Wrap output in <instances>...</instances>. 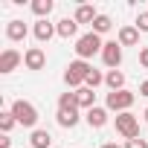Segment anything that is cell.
<instances>
[{
	"mask_svg": "<svg viewBox=\"0 0 148 148\" xmlns=\"http://www.w3.org/2000/svg\"><path fill=\"white\" fill-rule=\"evenodd\" d=\"M76 99H79V108H84V110L96 108V93H93L90 87H79V90H76Z\"/></svg>",
	"mask_w": 148,
	"mask_h": 148,
	"instance_id": "17",
	"label": "cell"
},
{
	"mask_svg": "<svg viewBox=\"0 0 148 148\" xmlns=\"http://www.w3.org/2000/svg\"><path fill=\"white\" fill-rule=\"evenodd\" d=\"M125 148H148V139H142V136H136V139H128V142H125Z\"/></svg>",
	"mask_w": 148,
	"mask_h": 148,
	"instance_id": "25",
	"label": "cell"
},
{
	"mask_svg": "<svg viewBox=\"0 0 148 148\" xmlns=\"http://www.w3.org/2000/svg\"><path fill=\"white\" fill-rule=\"evenodd\" d=\"M55 29H58V35H61V38H76L79 23H76V18H64V21H58V23H55Z\"/></svg>",
	"mask_w": 148,
	"mask_h": 148,
	"instance_id": "15",
	"label": "cell"
},
{
	"mask_svg": "<svg viewBox=\"0 0 148 148\" xmlns=\"http://www.w3.org/2000/svg\"><path fill=\"white\" fill-rule=\"evenodd\" d=\"M32 12L38 15V21H47L52 12V0H32Z\"/></svg>",
	"mask_w": 148,
	"mask_h": 148,
	"instance_id": "19",
	"label": "cell"
},
{
	"mask_svg": "<svg viewBox=\"0 0 148 148\" xmlns=\"http://www.w3.org/2000/svg\"><path fill=\"white\" fill-rule=\"evenodd\" d=\"M102 61H105V67L119 70V64H122V47H119V41H108V44H105V49H102Z\"/></svg>",
	"mask_w": 148,
	"mask_h": 148,
	"instance_id": "6",
	"label": "cell"
},
{
	"mask_svg": "<svg viewBox=\"0 0 148 148\" xmlns=\"http://www.w3.org/2000/svg\"><path fill=\"white\" fill-rule=\"evenodd\" d=\"M0 148H12V139H9V134H3V136H0Z\"/></svg>",
	"mask_w": 148,
	"mask_h": 148,
	"instance_id": "27",
	"label": "cell"
},
{
	"mask_svg": "<svg viewBox=\"0 0 148 148\" xmlns=\"http://www.w3.org/2000/svg\"><path fill=\"white\" fill-rule=\"evenodd\" d=\"M99 148H125V145H116V142H105V145H99Z\"/></svg>",
	"mask_w": 148,
	"mask_h": 148,
	"instance_id": "29",
	"label": "cell"
},
{
	"mask_svg": "<svg viewBox=\"0 0 148 148\" xmlns=\"http://www.w3.org/2000/svg\"><path fill=\"white\" fill-rule=\"evenodd\" d=\"M96 18H99V12H96L90 3H82V6L76 9V23H90V26H93Z\"/></svg>",
	"mask_w": 148,
	"mask_h": 148,
	"instance_id": "13",
	"label": "cell"
},
{
	"mask_svg": "<svg viewBox=\"0 0 148 148\" xmlns=\"http://www.w3.org/2000/svg\"><path fill=\"white\" fill-rule=\"evenodd\" d=\"M110 29H113V21H110L108 15H99V18L93 21V32H96V35H105V32H110Z\"/></svg>",
	"mask_w": 148,
	"mask_h": 148,
	"instance_id": "21",
	"label": "cell"
},
{
	"mask_svg": "<svg viewBox=\"0 0 148 148\" xmlns=\"http://www.w3.org/2000/svg\"><path fill=\"white\" fill-rule=\"evenodd\" d=\"M84 119H87V125L90 128H105L108 125V108H90L87 113H84Z\"/></svg>",
	"mask_w": 148,
	"mask_h": 148,
	"instance_id": "10",
	"label": "cell"
},
{
	"mask_svg": "<svg viewBox=\"0 0 148 148\" xmlns=\"http://www.w3.org/2000/svg\"><path fill=\"white\" fill-rule=\"evenodd\" d=\"M102 82H105V76H102V73H99V70H90V76L84 79V87H90V90H96V87H99Z\"/></svg>",
	"mask_w": 148,
	"mask_h": 148,
	"instance_id": "23",
	"label": "cell"
},
{
	"mask_svg": "<svg viewBox=\"0 0 148 148\" xmlns=\"http://www.w3.org/2000/svg\"><path fill=\"white\" fill-rule=\"evenodd\" d=\"M32 32H35V38H38L41 44H47V41L52 38V35H58V29H55V23H49V21H38Z\"/></svg>",
	"mask_w": 148,
	"mask_h": 148,
	"instance_id": "12",
	"label": "cell"
},
{
	"mask_svg": "<svg viewBox=\"0 0 148 148\" xmlns=\"http://www.w3.org/2000/svg\"><path fill=\"white\" fill-rule=\"evenodd\" d=\"M9 110L15 113L18 125H23V128H35V125H38V108H35L32 102L18 99V102H12V108H9Z\"/></svg>",
	"mask_w": 148,
	"mask_h": 148,
	"instance_id": "3",
	"label": "cell"
},
{
	"mask_svg": "<svg viewBox=\"0 0 148 148\" xmlns=\"http://www.w3.org/2000/svg\"><path fill=\"white\" fill-rule=\"evenodd\" d=\"M90 64L87 61H82V58H76V61H70L67 64V70H64V84L67 87H73V90H79V87H84V79L90 76Z\"/></svg>",
	"mask_w": 148,
	"mask_h": 148,
	"instance_id": "1",
	"label": "cell"
},
{
	"mask_svg": "<svg viewBox=\"0 0 148 148\" xmlns=\"http://www.w3.org/2000/svg\"><path fill=\"white\" fill-rule=\"evenodd\" d=\"M29 142H32V148H49L52 136H49V131H44V128H35V131H32V136H29Z\"/></svg>",
	"mask_w": 148,
	"mask_h": 148,
	"instance_id": "18",
	"label": "cell"
},
{
	"mask_svg": "<svg viewBox=\"0 0 148 148\" xmlns=\"http://www.w3.org/2000/svg\"><path fill=\"white\" fill-rule=\"evenodd\" d=\"M105 49V41H102V35H96L93 29L90 32H84L79 41H76V55L82 58V61H87V58H93L96 52H102Z\"/></svg>",
	"mask_w": 148,
	"mask_h": 148,
	"instance_id": "2",
	"label": "cell"
},
{
	"mask_svg": "<svg viewBox=\"0 0 148 148\" xmlns=\"http://www.w3.org/2000/svg\"><path fill=\"white\" fill-rule=\"evenodd\" d=\"M142 116H145V122H148V108H145V113H142Z\"/></svg>",
	"mask_w": 148,
	"mask_h": 148,
	"instance_id": "30",
	"label": "cell"
},
{
	"mask_svg": "<svg viewBox=\"0 0 148 148\" xmlns=\"http://www.w3.org/2000/svg\"><path fill=\"white\" fill-rule=\"evenodd\" d=\"M58 110H70V113H79V99H76V90H67L58 96Z\"/></svg>",
	"mask_w": 148,
	"mask_h": 148,
	"instance_id": "14",
	"label": "cell"
},
{
	"mask_svg": "<svg viewBox=\"0 0 148 148\" xmlns=\"http://www.w3.org/2000/svg\"><path fill=\"white\" fill-rule=\"evenodd\" d=\"M139 64L148 70V47H142V49H139Z\"/></svg>",
	"mask_w": 148,
	"mask_h": 148,
	"instance_id": "26",
	"label": "cell"
},
{
	"mask_svg": "<svg viewBox=\"0 0 148 148\" xmlns=\"http://www.w3.org/2000/svg\"><path fill=\"white\" fill-rule=\"evenodd\" d=\"M105 84L113 90H125V73L122 70H108V76H105Z\"/></svg>",
	"mask_w": 148,
	"mask_h": 148,
	"instance_id": "16",
	"label": "cell"
},
{
	"mask_svg": "<svg viewBox=\"0 0 148 148\" xmlns=\"http://www.w3.org/2000/svg\"><path fill=\"white\" fill-rule=\"evenodd\" d=\"M26 32H29V29H26V23H23V21H18V18L6 23V38H9V41H23V38H26Z\"/></svg>",
	"mask_w": 148,
	"mask_h": 148,
	"instance_id": "11",
	"label": "cell"
},
{
	"mask_svg": "<svg viewBox=\"0 0 148 148\" xmlns=\"http://www.w3.org/2000/svg\"><path fill=\"white\" fill-rule=\"evenodd\" d=\"M113 125H116V134H119V136H125V142L139 136V119H136L131 110H128V113H116Z\"/></svg>",
	"mask_w": 148,
	"mask_h": 148,
	"instance_id": "4",
	"label": "cell"
},
{
	"mask_svg": "<svg viewBox=\"0 0 148 148\" xmlns=\"http://www.w3.org/2000/svg\"><path fill=\"white\" fill-rule=\"evenodd\" d=\"M55 119H58L61 128H76V125H79V113H70V110H58Z\"/></svg>",
	"mask_w": 148,
	"mask_h": 148,
	"instance_id": "20",
	"label": "cell"
},
{
	"mask_svg": "<svg viewBox=\"0 0 148 148\" xmlns=\"http://www.w3.org/2000/svg\"><path fill=\"white\" fill-rule=\"evenodd\" d=\"M15 125H18V119H15L12 110H3V113H0V131H3V134H9Z\"/></svg>",
	"mask_w": 148,
	"mask_h": 148,
	"instance_id": "22",
	"label": "cell"
},
{
	"mask_svg": "<svg viewBox=\"0 0 148 148\" xmlns=\"http://www.w3.org/2000/svg\"><path fill=\"white\" fill-rule=\"evenodd\" d=\"M116 41H119V47H136L139 44V29L136 26H119Z\"/></svg>",
	"mask_w": 148,
	"mask_h": 148,
	"instance_id": "9",
	"label": "cell"
},
{
	"mask_svg": "<svg viewBox=\"0 0 148 148\" xmlns=\"http://www.w3.org/2000/svg\"><path fill=\"white\" fill-rule=\"evenodd\" d=\"M134 93L131 90H113V93H108V99H105V108L108 110H116V113H128L131 110V105H134Z\"/></svg>",
	"mask_w": 148,
	"mask_h": 148,
	"instance_id": "5",
	"label": "cell"
},
{
	"mask_svg": "<svg viewBox=\"0 0 148 148\" xmlns=\"http://www.w3.org/2000/svg\"><path fill=\"white\" fill-rule=\"evenodd\" d=\"M139 32H148V12H139L136 15V23H134Z\"/></svg>",
	"mask_w": 148,
	"mask_h": 148,
	"instance_id": "24",
	"label": "cell"
},
{
	"mask_svg": "<svg viewBox=\"0 0 148 148\" xmlns=\"http://www.w3.org/2000/svg\"><path fill=\"white\" fill-rule=\"evenodd\" d=\"M139 96H148V79H145V82L139 84Z\"/></svg>",
	"mask_w": 148,
	"mask_h": 148,
	"instance_id": "28",
	"label": "cell"
},
{
	"mask_svg": "<svg viewBox=\"0 0 148 148\" xmlns=\"http://www.w3.org/2000/svg\"><path fill=\"white\" fill-rule=\"evenodd\" d=\"M23 64V55L15 49V47H6L3 52H0V73H12Z\"/></svg>",
	"mask_w": 148,
	"mask_h": 148,
	"instance_id": "7",
	"label": "cell"
},
{
	"mask_svg": "<svg viewBox=\"0 0 148 148\" xmlns=\"http://www.w3.org/2000/svg\"><path fill=\"white\" fill-rule=\"evenodd\" d=\"M23 64H26V70H44L47 52H44L41 47H29V49L23 52Z\"/></svg>",
	"mask_w": 148,
	"mask_h": 148,
	"instance_id": "8",
	"label": "cell"
}]
</instances>
